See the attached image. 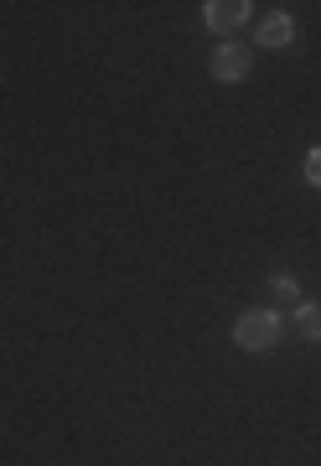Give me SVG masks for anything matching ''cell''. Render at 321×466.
<instances>
[{"instance_id": "obj_4", "label": "cell", "mask_w": 321, "mask_h": 466, "mask_svg": "<svg viewBox=\"0 0 321 466\" xmlns=\"http://www.w3.org/2000/svg\"><path fill=\"white\" fill-rule=\"evenodd\" d=\"M296 42V21L286 11H275V16L259 21V47H290Z\"/></svg>"}, {"instance_id": "obj_1", "label": "cell", "mask_w": 321, "mask_h": 466, "mask_svg": "<svg viewBox=\"0 0 321 466\" xmlns=\"http://www.w3.org/2000/svg\"><path fill=\"white\" fill-rule=\"evenodd\" d=\"M234 342L249 352H270L275 342H280V317L275 311H244V317L234 321Z\"/></svg>"}, {"instance_id": "obj_5", "label": "cell", "mask_w": 321, "mask_h": 466, "mask_svg": "<svg viewBox=\"0 0 321 466\" xmlns=\"http://www.w3.org/2000/svg\"><path fill=\"white\" fill-rule=\"evenodd\" d=\"M296 332H301L306 342H321V306H301V311H296Z\"/></svg>"}, {"instance_id": "obj_6", "label": "cell", "mask_w": 321, "mask_h": 466, "mask_svg": "<svg viewBox=\"0 0 321 466\" xmlns=\"http://www.w3.org/2000/svg\"><path fill=\"white\" fill-rule=\"evenodd\" d=\"M270 296H275V300H286V306H296V311H301V285L290 280V275H275V280H270Z\"/></svg>"}, {"instance_id": "obj_2", "label": "cell", "mask_w": 321, "mask_h": 466, "mask_svg": "<svg viewBox=\"0 0 321 466\" xmlns=\"http://www.w3.org/2000/svg\"><path fill=\"white\" fill-rule=\"evenodd\" d=\"M249 67H254V57L238 47V42H223V47L213 52V78H218V84H244Z\"/></svg>"}, {"instance_id": "obj_3", "label": "cell", "mask_w": 321, "mask_h": 466, "mask_svg": "<svg viewBox=\"0 0 321 466\" xmlns=\"http://www.w3.org/2000/svg\"><path fill=\"white\" fill-rule=\"evenodd\" d=\"M249 0H207L203 5V21L213 26V32H238L244 21H249Z\"/></svg>"}, {"instance_id": "obj_7", "label": "cell", "mask_w": 321, "mask_h": 466, "mask_svg": "<svg viewBox=\"0 0 321 466\" xmlns=\"http://www.w3.org/2000/svg\"><path fill=\"white\" fill-rule=\"evenodd\" d=\"M306 182H311V187H321V146L311 150V156H306Z\"/></svg>"}]
</instances>
